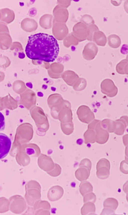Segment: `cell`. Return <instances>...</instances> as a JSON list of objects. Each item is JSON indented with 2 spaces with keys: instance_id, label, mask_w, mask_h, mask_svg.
<instances>
[{
  "instance_id": "obj_11",
  "label": "cell",
  "mask_w": 128,
  "mask_h": 215,
  "mask_svg": "<svg viewBox=\"0 0 128 215\" xmlns=\"http://www.w3.org/2000/svg\"><path fill=\"white\" fill-rule=\"evenodd\" d=\"M70 104L64 106L59 112L58 119L61 123H65L72 122V114Z\"/></svg>"
},
{
  "instance_id": "obj_30",
  "label": "cell",
  "mask_w": 128,
  "mask_h": 215,
  "mask_svg": "<svg viewBox=\"0 0 128 215\" xmlns=\"http://www.w3.org/2000/svg\"><path fill=\"white\" fill-rule=\"evenodd\" d=\"M120 170L122 173L128 174V162L125 160H123L120 163Z\"/></svg>"
},
{
  "instance_id": "obj_36",
  "label": "cell",
  "mask_w": 128,
  "mask_h": 215,
  "mask_svg": "<svg viewBox=\"0 0 128 215\" xmlns=\"http://www.w3.org/2000/svg\"><path fill=\"white\" fill-rule=\"evenodd\" d=\"M124 74L128 75V62L125 65L124 69Z\"/></svg>"
},
{
  "instance_id": "obj_26",
  "label": "cell",
  "mask_w": 128,
  "mask_h": 215,
  "mask_svg": "<svg viewBox=\"0 0 128 215\" xmlns=\"http://www.w3.org/2000/svg\"><path fill=\"white\" fill-rule=\"evenodd\" d=\"M0 212L3 213L8 211L10 209V202L6 198L2 197L0 198Z\"/></svg>"
},
{
  "instance_id": "obj_27",
  "label": "cell",
  "mask_w": 128,
  "mask_h": 215,
  "mask_svg": "<svg viewBox=\"0 0 128 215\" xmlns=\"http://www.w3.org/2000/svg\"><path fill=\"white\" fill-rule=\"evenodd\" d=\"M128 62V59H125L120 61L116 65V70L119 74H124V66Z\"/></svg>"
},
{
  "instance_id": "obj_3",
  "label": "cell",
  "mask_w": 128,
  "mask_h": 215,
  "mask_svg": "<svg viewBox=\"0 0 128 215\" xmlns=\"http://www.w3.org/2000/svg\"><path fill=\"white\" fill-rule=\"evenodd\" d=\"M30 111L37 127L44 131L47 130L49 127V123L43 109L39 106H35L30 110Z\"/></svg>"
},
{
  "instance_id": "obj_19",
  "label": "cell",
  "mask_w": 128,
  "mask_h": 215,
  "mask_svg": "<svg viewBox=\"0 0 128 215\" xmlns=\"http://www.w3.org/2000/svg\"><path fill=\"white\" fill-rule=\"evenodd\" d=\"M96 207L94 203L88 202L84 203L81 208V213L82 215H91L95 214Z\"/></svg>"
},
{
  "instance_id": "obj_33",
  "label": "cell",
  "mask_w": 128,
  "mask_h": 215,
  "mask_svg": "<svg viewBox=\"0 0 128 215\" xmlns=\"http://www.w3.org/2000/svg\"><path fill=\"white\" fill-rule=\"evenodd\" d=\"M123 190L124 192L126 193L128 192V180L124 185Z\"/></svg>"
},
{
  "instance_id": "obj_14",
  "label": "cell",
  "mask_w": 128,
  "mask_h": 215,
  "mask_svg": "<svg viewBox=\"0 0 128 215\" xmlns=\"http://www.w3.org/2000/svg\"><path fill=\"white\" fill-rule=\"evenodd\" d=\"M64 193V189L62 187L58 185L54 186L48 190V197L50 201H56L62 197Z\"/></svg>"
},
{
  "instance_id": "obj_25",
  "label": "cell",
  "mask_w": 128,
  "mask_h": 215,
  "mask_svg": "<svg viewBox=\"0 0 128 215\" xmlns=\"http://www.w3.org/2000/svg\"><path fill=\"white\" fill-rule=\"evenodd\" d=\"M60 126L62 132L66 135H69L73 132L74 128L72 122L60 123Z\"/></svg>"
},
{
  "instance_id": "obj_28",
  "label": "cell",
  "mask_w": 128,
  "mask_h": 215,
  "mask_svg": "<svg viewBox=\"0 0 128 215\" xmlns=\"http://www.w3.org/2000/svg\"><path fill=\"white\" fill-rule=\"evenodd\" d=\"M62 169L60 166L58 164H55L54 168L47 173L51 176L56 177L58 176L61 172Z\"/></svg>"
},
{
  "instance_id": "obj_12",
  "label": "cell",
  "mask_w": 128,
  "mask_h": 215,
  "mask_svg": "<svg viewBox=\"0 0 128 215\" xmlns=\"http://www.w3.org/2000/svg\"><path fill=\"white\" fill-rule=\"evenodd\" d=\"M104 209L101 213V215L114 213L118 205V200L113 198H108L104 201Z\"/></svg>"
},
{
  "instance_id": "obj_35",
  "label": "cell",
  "mask_w": 128,
  "mask_h": 215,
  "mask_svg": "<svg viewBox=\"0 0 128 215\" xmlns=\"http://www.w3.org/2000/svg\"><path fill=\"white\" fill-rule=\"evenodd\" d=\"M124 7L125 11L128 14V0L125 1L124 3Z\"/></svg>"
},
{
  "instance_id": "obj_1",
  "label": "cell",
  "mask_w": 128,
  "mask_h": 215,
  "mask_svg": "<svg viewBox=\"0 0 128 215\" xmlns=\"http://www.w3.org/2000/svg\"><path fill=\"white\" fill-rule=\"evenodd\" d=\"M59 50L57 41L53 36L39 33L29 37L25 52L31 59L50 62L56 58Z\"/></svg>"
},
{
  "instance_id": "obj_32",
  "label": "cell",
  "mask_w": 128,
  "mask_h": 215,
  "mask_svg": "<svg viewBox=\"0 0 128 215\" xmlns=\"http://www.w3.org/2000/svg\"><path fill=\"white\" fill-rule=\"evenodd\" d=\"M122 140L124 145L125 146L128 145V134H126L123 136Z\"/></svg>"
},
{
  "instance_id": "obj_7",
  "label": "cell",
  "mask_w": 128,
  "mask_h": 215,
  "mask_svg": "<svg viewBox=\"0 0 128 215\" xmlns=\"http://www.w3.org/2000/svg\"><path fill=\"white\" fill-rule=\"evenodd\" d=\"M76 114L79 120L86 124H89L95 118L93 112L88 106L86 105L80 106L77 110Z\"/></svg>"
},
{
  "instance_id": "obj_16",
  "label": "cell",
  "mask_w": 128,
  "mask_h": 215,
  "mask_svg": "<svg viewBox=\"0 0 128 215\" xmlns=\"http://www.w3.org/2000/svg\"><path fill=\"white\" fill-rule=\"evenodd\" d=\"M115 128L114 133L118 135H123L126 127L128 126V117L123 116L115 121Z\"/></svg>"
},
{
  "instance_id": "obj_18",
  "label": "cell",
  "mask_w": 128,
  "mask_h": 215,
  "mask_svg": "<svg viewBox=\"0 0 128 215\" xmlns=\"http://www.w3.org/2000/svg\"><path fill=\"white\" fill-rule=\"evenodd\" d=\"M90 170L83 166L80 167L75 171V176L79 181H82L86 180L89 177Z\"/></svg>"
},
{
  "instance_id": "obj_10",
  "label": "cell",
  "mask_w": 128,
  "mask_h": 215,
  "mask_svg": "<svg viewBox=\"0 0 128 215\" xmlns=\"http://www.w3.org/2000/svg\"><path fill=\"white\" fill-rule=\"evenodd\" d=\"M100 121L96 125L94 130L96 133V142L100 144H104L108 141L109 136V133L103 129Z\"/></svg>"
},
{
  "instance_id": "obj_24",
  "label": "cell",
  "mask_w": 128,
  "mask_h": 215,
  "mask_svg": "<svg viewBox=\"0 0 128 215\" xmlns=\"http://www.w3.org/2000/svg\"><path fill=\"white\" fill-rule=\"evenodd\" d=\"M38 164L42 169L48 172L52 169L55 166V164L50 158L47 159L46 160H44V161L39 160Z\"/></svg>"
},
{
  "instance_id": "obj_5",
  "label": "cell",
  "mask_w": 128,
  "mask_h": 215,
  "mask_svg": "<svg viewBox=\"0 0 128 215\" xmlns=\"http://www.w3.org/2000/svg\"><path fill=\"white\" fill-rule=\"evenodd\" d=\"M10 209L12 212L16 214L21 213L26 209V204L24 198L21 196L16 195L10 197Z\"/></svg>"
},
{
  "instance_id": "obj_2",
  "label": "cell",
  "mask_w": 128,
  "mask_h": 215,
  "mask_svg": "<svg viewBox=\"0 0 128 215\" xmlns=\"http://www.w3.org/2000/svg\"><path fill=\"white\" fill-rule=\"evenodd\" d=\"M26 193L24 197L28 205L33 206L35 203L41 197V187L36 181L31 180L25 186Z\"/></svg>"
},
{
  "instance_id": "obj_20",
  "label": "cell",
  "mask_w": 128,
  "mask_h": 215,
  "mask_svg": "<svg viewBox=\"0 0 128 215\" xmlns=\"http://www.w3.org/2000/svg\"><path fill=\"white\" fill-rule=\"evenodd\" d=\"M100 123L102 127L108 133H114L115 128V121L105 119L100 121Z\"/></svg>"
},
{
  "instance_id": "obj_21",
  "label": "cell",
  "mask_w": 128,
  "mask_h": 215,
  "mask_svg": "<svg viewBox=\"0 0 128 215\" xmlns=\"http://www.w3.org/2000/svg\"><path fill=\"white\" fill-rule=\"evenodd\" d=\"M93 187L91 184L87 181H82L79 185L80 192L83 196L93 191Z\"/></svg>"
},
{
  "instance_id": "obj_6",
  "label": "cell",
  "mask_w": 128,
  "mask_h": 215,
  "mask_svg": "<svg viewBox=\"0 0 128 215\" xmlns=\"http://www.w3.org/2000/svg\"><path fill=\"white\" fill-rule=\"evenodd\" d=\"M110 164L109 161L105 158L100 160L96 165V175L98 177L104 179L107 178L110 174Z\"/></svg>"
},
{
  "instance_id": "obj_8",
  "label": "cell",
  "mask_w": 128,
  "mask_h": 215,
  "mask_svg": "<svg viewBox=\"0 0 128 215\" xmlns=\"http://www.w3.org/2000/svg\"><path fill=\"white\" fill-rule=\"evenodd\" d=\"M102 92L110 97L116 96L118 92V88L112 80L106 79L104 80L101 84Z\"/></svg>"
},
{
  "instance_id": "obj_13",
  "label": "cell",
  "mask_w": 128,
  "mask_h": 215,
  "mask_svg": "<svg viewBox=\"0 0 128 215\" xmlns=\"http://www.w3.org/2000/svg\"><path fill=\"white\" fill-rule=\"evenodd\" d=\"M18 107L17 101L11 96H7L0 98V110L2 111L5 109L13 110Z\"/></svg>"
},
{
  "instance_id": "obj_17",
  "label": "cell",
  "mask_w": 128,
  "mask_h": 215,
  "mask_svg": "<svg viewBox=\"0 0 128 215\" xmlns=\"http://www.w3.org/2000/svg\"><path fill=\"white\" fill-rule=\"evenodd\" d=\"M36 98L34 95L31 96H22L19 101V104L24 106L28 110H30L36 106Z\"/></svg>"
},
{
  "instance_id": "obj_34",
  "label": "cell",
  "mask_w": 128,
  "mask_h": 215,
  "mask_svg": "<svg viewBox=\"0 0 128 215\" xmlns=\"http://www.w3.org/2000/svg\"><path fill=\"white\" fill-rule=\"evenodd\" d=\"M125 160L128 162V145L126 146L125 149Z\"/></svg>"
},
{
  "instance_id": "obj_31",
  "label": "cell",
  "mask_w": 128,
  "mask_h": 215,
  "mask_svg": "<svg viewBox=\"0 0 128 215\" xmlns=\"http://www.w3.org/2000/svg\"><path fill=\"white\" fill-rule=\"evenodd\" d=\"M79 167L83 166L86 167L91 170L92 167V163L90 161L88 158H84L80 162Z\"/></svg>"
},
{
  "instance_id": "obj_37",
  "label": "cell",
  "mask_w": 128,
  "mask_h": 215,
  "mask_svg": "<svg viewBox=\"0 0 128 215\" xmlns=\"http://www.w3.org/2000/svg\"><path fill=\"white\" fill-rule=\"evenodd\" d=\"M126 200L128 202V192L126 193Z\"/></svg>"
},
{
  "instance_id": "obj_29",
  "label": "cell",
  "mask_w": 128,
  "mask_h": 215,
  "mask_svg": "<svg viewBox=\"0 0 128 215\" xmlns=\"http://www.w3.org/2000/svg\"><path fill=\"white\" fill-rule=\"evenodd\" d=\"M96 197L95 194L92 192L88 193L84 196L83 200L84 203L90 202L94 203L96 200Z\"/></svg>"
},
{
  "instance_id": "obj_9",
  "label": "cell",
  "mask_w": 128,
  "mask_h": 215,
  "mask_svg": "<svg viewBox=\"0 0 128 215\" xmlns=\"http://www.w3.org/2000/svg\"><path fill=\"white\" fill-rule=\"evenodd\" d=\"M34 214L35 215H50V205L46 200L40 199L36 201L33 205Z\"/></svg>"
},
{
  "instance_id": "obj_22",
  "label": "cell",
  "mask_w": 128,
  "mask_h": 215,
  "mask_svg": "<svg viewBox=\"0 0 128 215\" xmlns=\"http://www.w3.org/2000/svg\"><path fill=\"white\" fill-rule=\"evenodd\" d=\"M84 143L86 144L96 142V133L94 130L88 129L84 133Z\"/></svg>"
},
{
  "instance_id": "obj_15",
  "label": "cell",
  "mask_w": 128,
  "mask_h": 215,
  "mask_svg": "<svg viewBox=\"0 0 128 215\" xmlns=\"http://www.w3.org/2000/svg\"><path fill=\"white\" fill-rule=\"evenodd\" d=\"M0 158L6 156L8 153L11 145V141L6 135L3 134H0Z\"/></svg>"
},
{
  "instance_id": "obj_38",
  "label": "cell",
  "mask_w": 128,
  "mask_h": 215,
  "mask_svg": "<svg viewBox=\"0 0 128 215\" xmlns=\"http://www.w3.org/2000/svg\"><path fill=\"white\" fill-rule=\"evenodd\" d=\"M126 58V59H128V54L127 55Z\"/></svg>"
},
{
  "instance_id": "obj_23",
  "label": "cell",
  "mask_w": 128,
  "mask_h": 215,
  "mask_svg": "<svg viewBox=\"0 0 128 215\" xmlns=\"http://www.w3.org/2000/svg\"><path fill=\"white\" fill-rule=\"evenodd\" d=\"M108 43L109 45L111 48H117L121 44V40L120 37L115 34H112L108 37Z\"/></svg>"
},
{
  "instance_id": "obj_4",
  "label": "cell",
  "mask_w": 128,
  "mask_h": 215,
  "mask_svg": "<svg viewBox=\"0 0 128 215\" xmlns=\"http://www.w3.org/2000/svg\"><path fill=\"white\" fill-rule=\"evenodd\" d=\"M47 103L50 109L52 116L57 119L58 114L61 109L65 105L70 103L69 101L64 100L61 96H54L49 97Z\"/></svg>"
}]
</instances>
